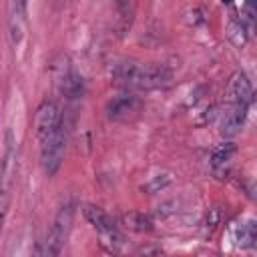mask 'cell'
<instances>
[{
    "mask_svg": "<svg viewBox=\"0 0 257 257\" xmlns=\"http://www.w3.org/2000/svg\"><path fill=\"white\" fill-rule=\"evenodd\" d=\"M14 173H16V149L12 143V137H6V149L0 161V231L10 207L12 199V185H14Z\"/></svg>",
    "mask_w": 257,
    "mask_h": 257,
    "instance_id": "cell-2",
    "label": "cell"
},
{
    "mask_svg": "<svg viewBox=\"0 0 257 257\" xmlns=\"http://www.w3.org/2000/svg\"><path fill=\"white\" fill-rule=\"evenodd\" d=\"M223 2H225V4H231V2H233V0H223Z\"/></svg>",
    "mask_w": 257,
    "mask_h": 257,
    "instance_id": "cell-15",
    "label": "cell"
},
{
    "mask_svg": "<svg viewBox=\"0 0 257 257\" xmlns=\"http://www.w3.org/2000/svg\"><path fill=\"white\" fill-rule=\"evenodd\" d=\"M62 118H60V110L52 100H44L34 114V131L38 141H44L48 135H52L58 126H60Z\"/></svg>",
    "mask_w": 257,
    "mask_h": 257,
    "instance_id": "cell-7",
    "label": "cell"
},
{
    "mask_svg": "<svg viewBox=\"0 0 257 257\" xmlns=\"http://www.w3.org/2000/svg\"><path fill=\"white\" fill-rule=\"evenodd\" d=\"M255 237H257L255 221H245V223H239V225H235L231 229V239H233V243L237 247H243V249L253 247L255 245Z\"/></svg>",
    "mask_w": 257,
    "mask_h": 257,
    "instance_id": "cell-11",
    "label": "cell"
},
{
    "mask_svg": "<svg viewBox=\"0 0 257 257\" xmlns=\"http://www.w3.org/2000/svg\"><path fill=\"white\" fill-rule=\"evenodd\" d=\"M245 114H247V108L245 106H239V104H231L229 108H225L221 114H219V133L223 137H233L239 133L243 120H245Z\"/></svg>",
    "mask_w": 257,
    "mask_h": 257,
    "instance_id": "cell-9",
    "label": "cell"
},
{
    "mask_svg": "<svg viewBox=\"0 0 257 257\" xmlns=\"http://www.w3.org/2000/svg\"><path fill=\"white\" fill-rule=\"evenodd\" d=\"M235 151L237 149H235L233 143H223V145H219L213 151V155H211V169H213L215 175H223V173L229 171L231 161L235 157Z\"/></svg>",
    "mask_w": 257,
    "mask_h": 257,
    "instance_id": "cell-10",
    "label": "cell"
},
{
    "mask_svg": "<svg viewBox=\"0 0 257 257\" xmlns=\"http://www.w3.org/2000/svg\"><path fill=\"white\" fill-rule=\"evenodd\" d=\"M72 207L70 205H64L58 215L54 217L52 225H50V231L46 235V241H44V247L40 253L44 255H58L62 251V245L66 243V237L70 233V225H72Z\"/></svg>",
    "mask_w": 257,
    "mask_h": 257,
    "instance_id": "cell-4",
    "label": "cell"
},
{
    "mask_svg": "<svg viewBox=\"0 0 257 257\" xmlns=\"http://www.w3.org/2000/svg\"><path fill=\"white\" fill-rule=\"evenodd\" d=\"M64 153H66V126L60 122V126L52 135L40 141V163L48 177H52L60 169L64 161Z\"/></svg>",
    "mask_w": 257,
    "mask_h": 257,
    "instance_id": "cell-3",
    "label": "cell"
},
{
    "mask_svg": "<svg viewBox=\"0 0 257 257\" xmlns=\"http://www.w3.org/2000/svg\"><path fill=\"white\" fill-rule=\"evenodd\" d=\"M122 223L133 231H151V219L141 213H128L122 217Z\"/></svg>",
    "mask_w": 257,
    "mask_h": 257,
    "instance_id": "cell-14",
    "label": "cell"
},
{
    "mask_svg": "<svg viewBox=\"0 0 257 257\" xmlns=\"http://www.w3.org/2000/svg\"><path fill=\"white\" fill-rule=\"evenodd\" d=\"M227 92H229V100L231 104H239V106H249L253 102V86L249 82V78L243 74V72H235L229 80V86H227Z\"/></svg>",
    "mask_w": 257,
    "mask_h": 257,
    "instance_id": "cell-8",
    "label": "cell"
},
{
    "mask_svg": "<svg viewBox=\"0 0 257 257\" xmlns=\"http://www.w3.org/2000/svg\"><path fill=\"white\" fill-rule=\"evenodd\" d=\"M225 32H227V38H229L235 46H239V48L245 46L247 40H249V26H247L243 20H239V18H231Z\"/></svg>",
    "mask_w": 257,
    "mask_h": 257,
    "instance_id": "cell-12",
    "label": "cell"
},
{
    "mask_svg": "<svg viewBox=\"0 0 257 257\" xmlns=\"http://www.w3.org/2000/svg\"><path fill=\"white\" fill-rule=\"evenodd\" d=\"M62 92H64L66 96H70V98L80 96V94H82V78H80L78 74H74V72L66 74V76L62 78Z\"/></svg>",
    "mask_w": 257,
    "mask_h": 257,
    "instance_id": "cell-13",
    "label": "cell"
},
{
    "mask_svg": "<svg viewBox=\"0 0 257 257\" xmlns=\"http://www.w3.org/2000/svg\"><path fill=\"white\" fill-rule=\"evenodd\" d=\"M110 74L118 84L137 90L165 88L173 80V74L167 66L153 62H118L114 64Z\"/></svg>",
    "mask_w": 257,
    "mask_h": 257,
    "instance_id": "cell-1",
    "label": "cell"
},
{
    "mask_svg": "<svg viewBox=\"0 0 257 257\" xmlns=\"http://www.w3.org/2000/svg\"><path fill=\"white\" fill-rule=\"evenodd\" d=\"M143 110V100L137 94H118L106 104V116L116 122H128Z\"/></svg>",
    "mask_w": 257,
    "mask_h": 257,
    "instance_id": "cell-6",
    "label": "cell"
},
{
    "mask_svg": "<svg viewBox=\"0 0 257 257\" xmlns=\"http://www.w3.org/2000/svg\"><path fill=\"white\" fill-rule=\"evenodd\" d=\"M84 217H86V221L100 233L102 243H108L110 249L116 251V245L122 243V235L118 233L116 221H114L106 211H102L100 207H94V205H86V207H84Z\"/></svg>",
    "mask_w": 257,
    "mask_h": 257,
    "instance_id": "cell-5",
    "label": "cell"
}]
</instances>
